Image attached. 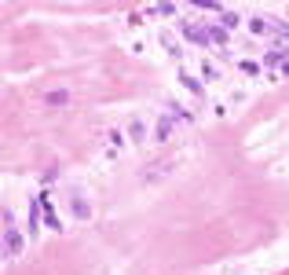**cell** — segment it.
<instances>
[{
	"mask_svg": "<svg viewBox=\"0 0 289 275\" xmlns=\"http://www.w3.org/2000/svg\"><path fill=\"white\" fill-rule=\"evenodd\" d=\"M19 246H22L19 231H8V253H19Z\"/></svg>",
	"mask_w": 289,
	"mask_h": 275,
	"instance_id": "7",
	"label": "cell"
},
{
	"mask_svg": "<svg viewBox=\"0 0 289 275\" xmlns=\"http://www.w3.org/2000/svg\"><path fill=\"white\" fill-rule=\"evenodd\" d=\"M73 213H77V217H88V202H81V198H73Z\"/></svg>",
	"mask_w": 289,
	"mask_h": 275,
	"instance_id": "9",
	"label": "cell"
},
{
	"mask_svg": "<svg viewBox=\"0 0 289 275\" xmlns=\"http://www.w3.org/2000/svg\"><path fill=\"white\" fill-rule=\"evenodd\" d=\"M238 26V15L231 11V15H223V19H220V29H223V33H227V29H234Z\"/></svg>",
	"mask_w": 289,
	"mask_h": 275,
	"instance_id": "8",
	"label": "cell"
},
{
	"mask_svg": "<svg viewBox=\"0 0 289 275\" xmlns=\"http://www.w3.org/2000/svg\"><path fill=\"white\" fill-rule=\"evenodd\" d=\"M183 33H187L190 41H198V44H209V41H212V29H209V26H198V22H183Z\"/></svg>",
	"mask_w": 289,
	"mask_h": 275,
	"instance_id": "2",
	"label": "cell"
},
{
	"mask_svg": "<svg viewBox=\"0 0 289 275\" xmlns=\"http://www.w3.org/2000/svg\"><path fill=\"white\" fill-rule=\"evenodd\" d=\"M40 198V213H44V220H48V227H55L59 231V213H55V206H52V198L48 194H37Z\"/></svg>",
	"mask_w": 289,
	"mask_h": 275,
	"instance_id": "3",
	"label": "cell"
},
{
	"mask_svg": "<svg viewBox=\"0 0 289 275\" xmlns=\"http://www.w3.org/2000/svg\"><path fill=\"white\" fill-rule=\"evenodd\" d=\"M169 132H172V117L165 114V117L158 121V140H169Z\"/></svg>",
	"mask_w": 289,
	"mask_h": 275,
	"instance_id": "6",
	"label": "cell"
},
{
	"mask_svg": "<svg viewBox=\"0 0 289 275\" xmlns=\"http://www.w3.org/2000/svg\"><path fill=\"white\" fill-rule=\"evenodd\" d=\"M44 99H48V106H66V103H70V92H66V88H52Z\"/></svg>",
	"mask_w": 289,
	"mask_h": 275,
	"instance_id": "4",
	"label": "cell"
},
{
	"mask_svg": "<svg viewBox=\"0 0 289 275\" xmlns=\"http://www.w3.org/2000/svg\"><path fill=\"white\" fill-rule=\"evenodd\" d=\"M249 29H253L256 37H260V33H271V19H264V15H256V19H249Z\"/></svg>",
	"mask_w": 289,
	"mask_h": 275,
	"instance_id": "5",
	"label": "cell"
},
{
	"mask_svg": "<svg viewBox=\"0 0 289 275\" xmlns=\"http://www.w3.org/2000/svg\"><path fill=\"white\" fill-rule=\"evenodd\" d=\"M264 66L275 73V77H289V48H275L264 55Z\"/></svg>",
	"mask_w": 289,
	"mask_h": 275,
	"instance_id": "1",
	"label": "cell"
}]
</instances>
